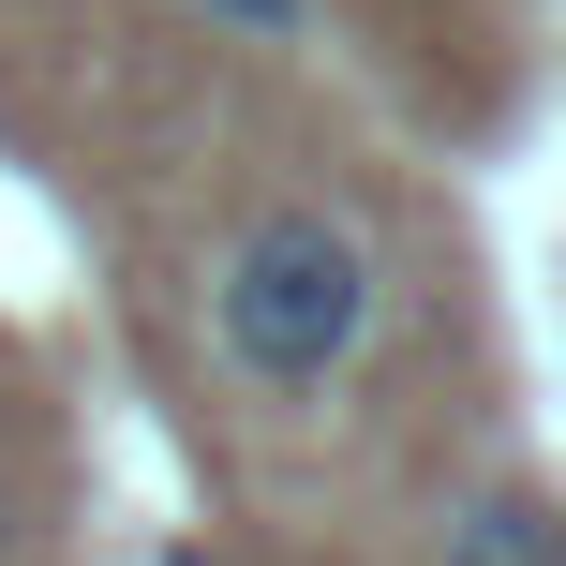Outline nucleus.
Here are the masks:
<instances>
[{"label":"nucleus","mask_w":566,"mask_h":566,"mask_svg":"<svg viewBox=\"0 0 566 566\" xmlns=\"http://www.w3.org/2000/svg\"><path fill=\"white\" fill-rule=\"evenodd\" d=\"M373 313H388V269H373V239L343 224V209H313V195L239 209L224 254H209V343H224V373L269 388V402L343 388V373L373 358Z\"/></svg>","instance_id":"nucleus-1"},{"label":"nucleus","mask_w":566,"mask_h":566,"mask_svg":"<svg viewBox=\"0 0 566 566\" xmlns=\"http://www.w3.org/2000/svg\"><path fill=\"white\" fill-rule=\"evenodd\" d=\"M432 566H566V492L537 478H478L432 507Z\"/></svg>","instance_id":"nucleus-2"},{"label":"nucleus","mask_w":566,"mask_h":566,"mask_svg":"<svg viewBox=\"0 0 566 566\" xmlns=\"http://www.w3.org/2000/svg\"><path fill=\"white\" fill-rule=\"evenodd\" d=\"M195 15H209V30H239V45H298L313 0H195Z\"/></svg>","instance_id":"nucleus-3"},{"label":"nucleus","mask_w":566,"mask_h":566,"mask_svg":"<svg viewBox=\"0 0 566 566\" xmlns=\"http://www.w3.org/2000/svg\"><path fill=\"white\" fill-rule=\"evenodd\" d=\"M0 566H15V507H0Z\"/></svg>","instance_id":"nucleus-4"}]
</instances>
